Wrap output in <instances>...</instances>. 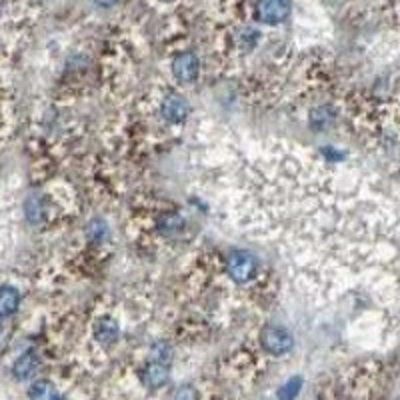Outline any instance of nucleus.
Returning <instances> with one entry per match:
<instances>
[{
	"label": "nucleus",
	"instance_id": "obj_1",
	"mask_svg": "<svg viewBox=\"0 0 400 400\" xmlns=\"http://www.w3.org/2000/svg\"><path fill=\"white\" fill-rule=\"evenodd\" d=\"M260 343H262V348L274 356H282L290 352L292 348V334L282 328V326H265L262 333H260Z\"/></svg>",
	"mask_w": 400,
	"mask_h": 400
},
{
	"label": "nucleus",
	"instance_id": "obj_2",
	"mask_svg": "<svg viewBox=\"0 0 400 400\" xmlns=\"http://www.w3.org/2000/svg\"><path fill=\"white\" fill-rule=\"evenodd\" d=\"M226 270H228V277L233 278L236 284H245L256 274L255 256L243 252V250H236L228 256Z\"/></svg>",
	"mask_w": 400,
	"mask_h": 400
},
{
	"label": "nucleus",
	"instance_id": "obj_3",
	"mask_svg": "<svg viewBox=\"0 0 400 400\" xmlns=\"http://www.w3.org/2000/svg\"><path fill=\"white\" fill-rule=\"evenodd\" d=\"M292 4L290 0H258L256 2V16L265 24H280L290 16Z\"/></svg>",
	"mask_w": 400,
	"mask_h": 400
},
{
	"label": "nucleus",
	"instance_id": "obj_4",
	"mask_svg": "<svg viewBox=\"0 0 400 400\" xmlns=\"http://www.w3.org/2000/svg\"><path fill=\"white\" fill-rule=\"evenodd\" d=\"M200 62L194 52H180V55L172 60V74L177 80L190 84L199 78Z\"/></svg>",
	"mask_w": 400,
	"mask_h": 400
},
{
	"label": "nucleus",
	"instance_id": "obj_5",
	"mask_svg": "<svg viewBox=\"0 0 400 400\" xmlns=\"http://www.w3.org/2000/svg\"><path fill=\"white\" fill-rule=\"evenodd\" d=\"M160 112H162V118L168 121V123L177 124L182 123L190 112V104L182 96L178 94H170L168 99H165L162 106H160Z\"/></svg>",
	"mask_w": 400,
	"mask_h": 400
},
{
	"label": "nucleus",
	"instance_id": "obj_6",
	"mask_svg": "<svg viewBox=\"0 0 400 400\" xmlns=\"http://www.w3.org/2000/svg\"><path fill=\"white\" fill-rule=\"evenodd\" d=\"M140 378H143V382H145L146 387H150V389H160L162 384H167L168 380L167 365H160V362L148 365L146 368H143Z\"/></svg>",
	"mask_w": 400,
	"mask_h": 400
},
{
	"label": "nucleus",
	"instance_id": "obj_7",
	"mask_svg": "<svg viewBox=\"0 0 400 400\" xmlns=\"http://www.w3.org/2000/svg\"><path fill=\"white\" fill-rule=\"evenodd\" d=\"M18 302H21L18 290L12 287H2L0 289V318L14 314L18 309Z\"/></svg>",
	"mask_w": 400,
	"mask_h": 400
},
{
	"label": "nucleus",
	"instance_id": "obj_8",
	"mask_svg": "<svg viewBox=\"0 0 400 400\" xmlns=\"http://www.w3.org/2000/svg\"><path fill=\"white\" fill-rule=\"evenodd\" d=\"M36 370H38V358L33 352H26L14 362V377L18 380H28L30 377H34Z\"/></svg>",
	"mask_w": 400,
	"mask_h": 400
},
{
	"label": "nucleus",
	"instance_id": "obj_9",
	"mask_svg": "<svg viewBox=\"0 0 400 400\" xmlns=\"http://www.w3.org/2000/svg\"><path fill=\"white\" fill-rule=\"evenodd\" d=\"M94 336L100 345H111L118 336V324L112 318H100L96 326H94Z\"/></svg>",
	"mask_w": 400,
	"mask_h": 400
},
{
	"label": "nucleus",
	"instance_id": "obj_10",
	"mask_svg": "<svg viewBox=\"0 0 400 400\" xmlns=\"http://www.w3.org/2000/svg\"><path fill=\"white\" fill-rule=\"evenodd\" d=\"M28 394H30L33 399H52V396H58L55 387H52L50 382H46V380L34 382L33 387H30V390H28Z\"/></svg>",
	"mask_w": 400,
	"mask_h": 400
},
{
	"label": "nucleus",
	"instance_id": "obj_11",
	"mask_svg": "<svg viewBox=\"0 0 400 400\" xmlns=\"http://www.w3.org/2000/svg\"><path fill=\"white\" fill-rule=\"evenodd\" d=\"M182 216H178V214H167L165 218H160L158 221V228H160V233L165 234H170V233H177L182 228Z\"/></svg>",
	"mask_w": 400,
	"mask_h": 400
},
{
	"label": "nucleus",
	"instance_id": "obj_12",
	"mask_svg": "<svg viewBox=\"0 0 400 400\" xmlns=\"http://www.w3.org/2000/svg\"><path fill=\"white\" fill-rule=\"evenodd\" d=\"M106 234H109V226L104 224V221H92V223L87 226V236H89L92 243H100V240H104L106 238Z\"/></svg>",
	"mask_w": 400,
	"mask_h": 400
},
{
	"label": "nucleus",
	"instance_id": "obj_13",
	"mask_svg": "<svg viewBox=\"0 0 400 400\" xmlns=\"http://www.w3.org/2000/svg\"><path fill=\"white\" fill-rule=\"evenodd\" d=\"M152 360L155 362H160V365H168L172 360V350L170 346L165 345V343H158V345L152 346Z\"/></svg>",
	"mask_w": 400,
	"mask_h": 400
},
{
	"label": "nucleus",
	"instance_id": "obj_14",
	"mask_svg": "<svg viewBox=\"0 0 400 400\" xmlns=\"http://www.w3.org/2000/svg\"><path fill=\"white\" fill-rule=\"evenodd\" d=\"M330 118H333V112L328 111V109H316V111L311 114V123L314 128H324L326 124L330 123Z\"/></svg>",
	"mask_w": 400,
	"mask_h": 400
},
{
	"label": "nucleus",
	"instance_id": "obj_15",
	"mask_svg": "<svg viewBox=\"0 0 400 400\" xmlns=\"http://www.w3.org/2000/svg\"><path fill=\"white\" fill-rule=\"evenodd\" d=\"M300 382H302V380H300L299 377L290 378L289 382L278 390V396H280V399H292V396H296L300 390Z\"/></svg>",
	"mask_w": 400,
	"mask_h": 400
},
{
	"label": "nucleus",
	"instance_id": "obj_16",
	"mask_svg": "<svg viewBox=\"0 0 400 400\" xmlns=\"http://www.w3.org/2000/svg\"><path fill=\"white\" fill-rule=\"evenodd\" d=\"M99 6H112V4H116V0H94Z\"/></svg>",
	"mask_w": 400,
	"mask_h": 400
},
{
	"label": "nucleus",
	"instance_id": "obj_17",
	"mask_svg": "<svg viewBox=\"0 0 400 400\" xmlns=\"http://www.w3.org/2000/svg\"><path fill=\"white\" fill-rule=\"evenodd\" d=\"M0 333H2V324H0Z\"/></svg>",
	"mask_w": 400,
	"mask_h": 400
}]
</instances>
